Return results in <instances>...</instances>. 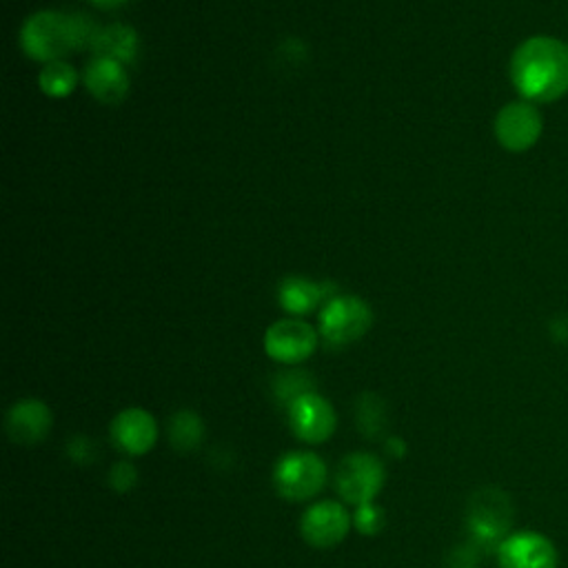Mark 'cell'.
<instances>
[{"mask_svg":"<svg viewBox=\"0 0 568 568\" xmlns=\"http://www.w3.org/2000/svg\"><path fill=\"white\" fill-rule=\"evenodd\" d=\"M109 484L118 493H129L138 484V469L131 462H116L109 471Z\"/></svg>","mask_w":568,"mask_h":568,"instance_id":"obj_23","label":"cell"},{"mask_svg":"<svg viewBox=\"0 0 568 568\" xmlns=\"http://www.w3.org/2000/svg\"><path fill=\"white\" fill-rule=\"evenodd\" d=\"M90 3L100 10H116V8H122L125 3H129V0H90Z\"/></svg>","mask_w":568,"mask_h":568,"instance_id":"obj_25","label":"cell"},{"mask_svg":"<svg viewBox=\"0 0 568 568\" xmlns=\"http://www.w3.org/2000/svg\"><path fill=\"white\" fill-rule=\"evenodd\" d=\"M335 298V287L329 282H313L307 277L289 275L280 282L277 303L292 316H307Z\"/></svg>","mask_w":568,"mask_h":568,"instance_id":"obj_14","label":"cell"},{"mask_svg":"<svg viewBox=\"0 0 568 568\" xmlns=\"http://www.w3.org/2000/svg\"><path fill=\"white\" fill-rule=\"evenodd\" d=\"M316 393V380L309 371H282L275 376L273 380V395L277 400L280 406L284 409H292V404H296L300 398Z\"/></svg>","mask_w":568,"mask_h":568,"instance_id":"obj_18","label":"cell"},{"mask_svg":"<svg viewBox=\"0 0 568 568\" xmlns=\"http://www.w3.org/2000/svg\"><path fill=\"white\" fill-rule=\"evenodd\" d=\"M387 480L384 464L371 453H351L346 455L335 473V488L344 502L363 507L374 502Z\"/></svg>","mask_w":568,"mask_h":568,"instance_id":"obj_6","label":"cell"},{"mask_svg":"<svg viewBox=\"0 0 568 568\" xmlns=\"http://www.w3.org/2000/svg\"><path fill=\"white\" fill-rule=\"evenodd\" d=\"M202 438H204V422L196 411L182 409L171 415L169 442L176 451H180V453L196 451L202 445Z\"/></svg>","mask_w":568,"mask_h":568,"instance_id":"obj_17","label":"cell"},{"mask_svg":"<svg viewBox=\"0 0 568 568\" xmlns=\"http://www.w3.org/2000/svg\"><path fill=\"white\" fill-rule=\"evenodd\" d=\"M98 25L85 14L38 12L21 29V45L36 62H56L71 51L92 49Z\"/></svg>","mask_w":568,"mask_h":568,"instance_id":"obj_2","label":"cell"},{"mask_svg":"<svg viewBox=\"0 0 568 568\" xmlns=\"http://www.w3.org/2000/svg\"><path fill=\"white\" fill-rule=\"evenodd\" d=\"M111 440L129 455H145L158 442V424L145 409H125L111 422Z\"/></svg>","mask_w":568,"mask_h":568,"instance_id":"obj_10","label":"cell"},{"mask_svg":"<svg viewBox=\"0 0 568 568\" xmlns=\"http://www.w3.org/2000/svg\"><path fill=\"white\" fill-rule=\"evenodd\" d=\"M67 455L76 464H94L98 458V447L87 436H74L67 442Z\"/></svg>","mask_w":568,"mask_h":568,"instance_id":"obj_22","label":"cell"},{"mask_svg":"<svg viewBox=\"0 0 568 568\" xmlns=\"http://www.w3.org/2000/svg\"><path fill=\"white\" fill-rule=\"evenodd\" d=\"M387 451H389L391 455H395V458H402V455L406 453V445H404L400 438H391Z\"/></svg>","mask_w":568,"mask_h":568,"instance_id":"obj_26","label":"cell"},{"mask_svg":"<svg viewBox=\"0 0 568 568\" xmlns=\"http://www.w3.org/2000/svg\"><path fill=\"white\" fill-rule=\"evenodd\" d=\"M92 51L96 58H111L122 64H131L138 54V34L129 25L100 27Z\"/></svg>","mask_w":568,"mask_h":568,"instance_id":"obj_16","label":"cell"},{"mask_svg":"<svg viewBox=\"0 0 568 568\" xmlns=\"http://www.w3.org/2000/svg\"><path fill=\"white\" fill-rule=\"evenodd\" d=\"M497 555H500L502 568H555L557 564L551 542L535 533L507 537L497 548Z\"/></svg>","mask_w":568,"mask_h":568,"instance_id":"obj_13","label":"cell"},{"mask_svg":"<svg viewBox=\"0 0 568 568\" xmlns=\"http://www.w3.org/2000/svg\"><path fill=\"white\" fill-rule=\"evenodd\" d=\"M85 87L103 105L120 103L129 92V76L122 62L111 58H96L85 67Z\"/></svg>","mask_w":568,"mask_h":568,"instance_id":"obj_15","label":"cell"},{"mask_svg":"<svg viewBox=\"0 0 568 568\" xmlns=\"http://www.w3.org/2000/svg\"><path fill=\"white\" fill-rule=\"evenodd\" d=\"M275 490L289 502H307L327 484V464L309 451H292L282 455L273 469Z\"/></svg>","mask_w":568,"mask_h":568,"instance_id":"obj_3","label":"cell"},{"mask_svg":"<svg viewBox=\"0 0 568 568\" xmlns=\"http://www.w3.org/2000/svg\"><path fill=\"white\" fill-rule=\"evenodd\" d=\"M38 85H40L43 94H47L49 98H67L71 92L76 90L79 74H76V69L64 60L47 62L38 76Z\"/></svg>","mask_w":568,"mask_h":568,"instance_id":"obj_19","label":"cell"},{"mask_svg":"<svg viewBox=\"0 0 568 568\" xmlns=\"http://www.w3.org/2000/svg\"><path fill=\"white\" fill-rule=\"evenodd\" d=\"M511 83L522 100L546 105L568 94V45L553 36L526 38L511 56Z\"/></svg>","mask_w":568,"mask_h":568,"instance_id":"obj_1","label":"cell"},{"mask_svg":"<svg viewBox=\"0 0 568 568\" xmlns=\"http://www.w3.org/2000/svg\"><path fill=\"white\" fill-rule=\"evenodd\" d=\"M384 424H387L384 402L374 393H365L358 400V426L363 436L378 438L384 431Z\"/></svg>","mask_w":568,"mask_h":568,"instance_id":"obj_20","label":"cell"},{"mask_svg":"<svg viewBox=\"0 0 568 568\" xmlns=\"http://www.w3.org/2000/svg\"><path fill=\"white\" fill-rule=\"evenodd\" d=\"M353 524L363 535H378L384 529L387 518L378 505L369 502V505L358 507V511H355V518H353Z\"/></svg>","mask_w":568,"mask_h":568,"instance_id":"obj_21","label":"cell"},{"mask_svg":"<svg viewBox=\"0 0 568 568\" xmlns=\"http://www.w3.org/2000/svg\"><path fill=\"white\" fill-rule=\"evenodd\" d=\"M544 120L535 103L516 100L500 109L495 118V138L507 152H529L540 140Z\"/></svg>","mask_w":568,"mask_h":568,"instance_id":"obj_8","label":"cell"},{"mask_svg":"<svg viewBox=\"0 0 568 568\" xmlns=\"http://www.w3.org/2000/svg\"><path fill=\"white\" fill-rule=\"evenodd\" d=\"M351 529V516L340 502L324 500L313 505L300 520L303 537L316 548L338 546Z\"/></svg>","mask_w":568,"mask_h":568,"instance_id":"obj_11","label":"cell"},{"mask_svg":"<svg viewBox=\"0 0 568 568\" xmlns=\"http://www.w3.org/2000/svg\"><path fill=\"white\" fill-rule=\"evenodd\" d=\"M511 526V505L509 497L497 488L477 490L469 502V529L473 544L484 551L502 544ZM500 548V546H497Z\"/></svg>","mask_w":568,"mask_h":568,"instance_id":"obj_4","label":"cell"},{"mask_svg":"<svg viewBox=\"0 0 568 568\" xmlns=\"http://www.w3.org/2000/svg\"><path fill=\"white\" fill-rule=\"evenodd\" d=\"M318 348V331L296 318L277 320L264 333V351L280 365H300Z\"/></svg>","mask_w":568,"mask_h":568,"instance_id":"obj_7","label":"cell"},{"mask_svg":"<svg viewBox=\"0 0 568 568\" xmlns=\"http://www.w3.org/2000/svg\"><path fill=\"white\" fill-rule=\"evenodd\" d=\"M477 546H464V548H455L449 557V568H475L477 566Z\"/></svg>","mask_w":568,"mask_h":568,"instance_id":"obj_24","label":"cell"},{"mask_svg":"<svg viewBox=\"0 0 568 568\" xmlns=\"http://www.w3.org/2000/svg\"><path fill=\"white\" fill-rule=\"evenodd\" d=\"M54 424V415L49 406L40 400L27 398L16 402L8 413V434L16 445L34 447L43 442Z\"/></svg>","mask_w":568,"mask_h":568,"instance_id":"obj_12","label":"cell"},{"mask_svg":"<svg viewBox=\"0 0 568 568\" xmlns=\"http://www.w3.org/2000/svg\"><path fill=\"white\" fill-rule=\"evenodd\" d=\"M374 324L371 307L355 296H335L320 311V335L331 346L358 342Z\"/></svg>","mask_w":568,"mask_h":568,"instance_id":"obj_5","label":"cell"},{"mask_svg":"<svg viewBox=\"0 0 568 568\" xmlns=\"http://www.w3.org/2000/svg\"><path fill=\"white\" fill-rule=\"evenodd\" d=\"M287 413L296 438L307 445H322L335 434L338 415L331 402L318 393L300 398Z\"/></svg>","mask_w":568,"mask_h":568,"instance_id":"obj_9","label":"cell"}]
</instances>
